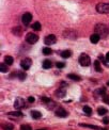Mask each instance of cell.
Segmentation results:
<instances>
[{"instance_id": "6da1fadb", "label": "cell", "mask_w": 109, "mask_h": 130, "mask_svg": "<svg viewBox=\"0 0 109 130\" xmlns=\"http://www.w3.org/2000/svg\"><path fill=\"white\" fill-rule=\"evenodd\" d=\"M94 31H95V33H97L102 37V39H105V37H107L109 34V29L104 24H97L94 28Z\"/></svg>"}, {"instance_id": "7a4b0ae2", "label": "cell", "mask_w": 109, "mask_h": 130, "mask_svg": "<svg viewBox=\"0 0 109 130\" xmlns=\"http://www.w3.org/2000/svg\"><path fill=\"white\" fill-rule=\"evenodd\" d=\"M79 63H80L81 66L87 67V66H89L90 65L91 59H90V57L88 55H87V53H81L80 57H79Z\"/></svg>"}, {"instance_id": "3957f363", "label": "cell", "mask_w": 109, "mask_h": 130, "mask_svg": "<svg viewBox=\"0 0 109 130\" xmlns=\"http://www.w3.org/2000/svg\"><path fill=\"white\" fill-rule=\"evenodd\" d=\"M96 11L102 14L109 13V3H99L96 5Z\"/></svg>"}, {"instance_id": "277c9868", "label": "cell", "mask_w": 109, "mask_h": 130, "mask_svg": "<svg viewBox=\"0 0 109 130\" xmlns=\"http://www.w3.org/2000/svg\"><path fill=\"white\" fill-rule=\"evenodd\" d=\"M26 42L29 43V44H35V43L39 41V36L35 33H28L26 35Z\"/></svg>"}, {"instance_id": "5b68a950", "label": "cell", "mask_w": 109, "mask_h": 130, "mask_svg": "<svg viewBox=\"0 0 109 130\" xmlns=\"http://www.w3.org/2000/svg\"><path fill=\"white\" fill-rule=\"evenodd\" d=\"M56 42H57V37L54 36L53 34L47 35L45 39H44V43H45L47 46H51V45H53V44H56Z\"/></svg>"}, {"instance_id": "8992f818", "label": "cell", "mask_w": 109, "mask_h": 130, "mask_svg": "<svg viewBox=\"0 0 109 130\" xmlns=\"http://www.w3.org/2000/svg\"><path fill=\"white\" fill-rule=\"evenodd\" d=\"M31 65H32V61H31V59H29V58H26L20 62V66L24 70H28L31 67Z\"/></svg>"}, {"instance_id": "52a82bcc", "label": "cell", "mask_w": 109, "mask_h": 130, "mask_svg": "<svg viewBox=\"0 0 109 130\" xmlns=\"http://www.w3.org/2000/svg\"><path fill=\"white\" fill-rule=\"evenodd\" d=\"M24 107H25V100L23 98L18 97V98L15 99V102H14V108L15 109H23Z\"/></svg>"}, {"instance_id": "ba28073f", "label": "cell", "mask_w": 109, "mask_h": 130, "mask_svg": "<svg viewBox=\"0 0 109 130\" xmlns=\"http://www.w3.org/2000/svg\"><path fill=\"white\" fill-rule=\"evenodd\" d=\"M31 19H32V15L30 14V13H25L24 15H23V17H21V20H23V23H24V25L25 26H28L29 25V23L31 21Z\"/></svg>"}, {"instance_id": "9c48e42d", "label": "cell", "mask_w": 109, "mask_h": 130, "mask_svg": "<svg viewBox=\"0 0 109 130\" xmlns=\"http://www.w3.org/2000/svg\"><path fill=\"white\" fill-rule=\"evenodd\" d=\"M63 86H64V83H62V84H61V88H59V89L57 90V92H56V96H57V97H60V98H62V97H64L65 94H66V89H64Z\"/></svg>"}, {"instance_id": "30bf717a", "label": "cell", "mask_w": 109, "mask_h": 130, "mask_svg": "<svg viewBox=\"0 0 109 130\" xmlns=\"http://www.w3.org/2000/svg\"><path fill=\"white\" fill-rule=\"evenodd\" d=\"M56 115L58 117H66L69 115V113L65 111L63 108H58V109L56 110Z\"/></svg>"}, {"instance_id": "8fae6325", "label": "cell", "mask_w": 109, "mask_h": 130, "mask_svg": "<svg viewBox=\"0 0 109 130\" xmlns=\"http://www.w3.org/2000/svg\"><path fill=\"white\" fill-rule=\"evenodd\" d=\"M100 40H101V36L97 33H94V34H92L90 36V42L92 43V44H97Z\"/></svg>"}, {"instance_id": "7c38bea8", "label": "cell", "mask_w": 109, "mask_h": 130, "mask_svg": "<svg viewBox=\"0 0 109 130\" xmlns=\"http://www.w3.org/2000/svg\"><path fill=\"white\" fill-rule=\"evenodd\" d=\"M80 127H86V128H91V129H95V130H106L104 128H101V127H96V126H92L89 125V124H79Z\"/></svg>"}, {"instance_id": "4fadbf2b", "label": "cell", "mask_w": 109, "mask_h": 130, "mask_svg": "<svg viewBox=\"0 0 109 130\" xmlns=\"http://www.w3.org/2000/svg\"><path fill=\"white\" fill-rule=\"evenodd\" d=\"M9 116H14V117H21L23 116V113L20 111H12V112H8Z\"/></svg>"}, {"instance_id": "5bb4252c", "label": "cell", "mask_w": 109, "mask_h": 130, "mask_svg": "<svg viewBox=\"0 0 109 130\" xmlns=\"http://www.w3.org/2000/svg\"><path fill=\"white\" fill-rule=\"evenodd\" d=\"M31 116L34 118V120H39V118L42 117V114H41V112L39 111H31Z\"/></svg>"}, {"instance_id": "9a60e30c", "label": "cell", "mask_w": 109, "mask_h": 130, "mask_svg": "<svg viewBox=\"0 0 109 130\" xmlns=\"http://www.w3.org/2000/svg\"><path fill=\"white\" fill-rule=\"evenodd\" d=\"M71 56H72V51H70V50H64L61 52V57L63 59H69Z\"/></svg>"}, {"instance_id": "2e32d148", "label": "cell", "mask_w": 109, "mask_h": 130, "mask_svg": "<svg viewBox=\"0 0 109 130\" xmlns=\"http://www.w3.org/2000/svg\"><path fill=\"white\" fill-rule=\"evenodd\" d=\"M67 77H69L70 79L74 80V81H80V80H81V78L79 77V76L75 75V74H69V75H67Z\"/></svg>"}, {"instance_id": "e0dca14e", "label": "cell", "mask_w": 109, "mask_h": 130, "mask_svg": "<svg viewBox=\"0 0 109 130\" xmlns=\"http://www.w3.org/2000/svg\"><path fill=\"white\" fill-rule=\"evenodd\" d=\"M94 68H95L96 72H99V73L103 72V69H102V66H101V63H100V61H95V62H94Z\"/></svg>"}, {"instance_id": "ac0fdd59", "label": "cell", "mask_w": 109, "mask_h": 130, "mask_svg": "<svg viewBox=\"0 0 109 130\" xmlns=\"http://www.w3.org/2000/svg\"><path fill=\"white\" fill-rule=\"evenodd\" d=\"M13 58L11 57V56H7L4 58V62H5V64H8V65H12L13 64Z\"/></svg>"}, {"instance_id": "d6986e66", "label": "cell", "mask_w": 109, "mask_h": 130, "mask_svg": "<svg viewBox=\"0 0 109 130\" xmlns=\"http://www.w3.org/2000/svg\"><path fill=\"white\" fill-rule=\"evenodd\" d=\"M50 67H51V62L49 60H45L44 62H43V68L48 69V68H50Z\"/></svg>"}, {"instance_id": "ffe728a7", "label": "cell", "mask_w": 109, "mask_h": 130, "mask_svg": "<svg viewBox=\"0 0 109 130\" xmlns=\"http://www.w3.org/2000/svg\"><path fill=\"white\" fill-rule=\"evenodd\" d=\"M13 129H14V126L12 124H10V123L3 124V130H13Z\"/></svg>"}, {"instance_id": "44dd1931", "label": "cell", "mask_w": 109, "mask_h": 130, "mask_svg": "<svg viewBox=\"0 0 109 130\" xmlns=\"http://www.w3.org/2000/svg\"><path fill=\"white\" fill-rule=\"evenodd\" d=\"M8 64H5V63H2L1 65H0V72L1 73H7L8 72V66H7Z\"/></svg>"}, {"instance_id": "7402d4cb", "label": "cell", "mask_w": 109, "mask_h": 130, "mask_svg": "<svg viewBox=\"0 0 109 130\" xmlns=\"http://www.w3.org/2000/svg\"><path fill=\"white\" fill-rule=\"evenodd\" d=\"M83 110H84V112L86 113V114H88V115H90L91 113H92V109H91L89 106H85V107L83 108Z\"/></svg>"}, {"instance_id": "603a6c76", "label": "cell", "mask_w": 109, "mask_h": 130, "mask_svg": "<svg viewBox=\"0 0 109 130\" xmlns=\"http://www.w3.org/2000/svg\"><path fill=\"white\" fill-rule=\"evenodd\" d=\"M107 109H105V108H99V110H97V113H99L100 115H105L107 114Z\"/></svg>"}, {"instance_id": "cb8c5ba5", "label": "cell", "mask_w": 109, "mask_h": 130, "mask_svg": "<svg viewBox=\"0 0 109 130\" xmlns=\"http://www.w3.org/2000/svg\"><path fill=\"white\" fill-rule=\"evenodd\" d=\"M21 28H20V27H15V28L13 29V33L14 34H16V35H20L21 34Z\"/></svg>"}, {"instance_id": "d4e9b609", "label": "cell", "mask_w": 109, "mask_h": 130, "mask_svg": "<svg viewBox=\"0 0 109 130\" xmlns=\"http://www.w3.org/2000/svg\"><path fill=\"white\" fill-rule=\"evenodd\" d=\"M32 29H34L35 31L41 30V23H34L32 25Z\"/></svg>"}, {"instance_id": "484cf974", "label": "cell", "mask_w": 109, "mask_h": 130, "mask_svg": "<svg viewBox=\"0 0 109 130\" xmlns=\"http://www.w3.org/2000/svg\"><path fill=\"white\" fill-rule=\"evenodd\" d=\"M52 51H51V49H50V48L49 47H45V48H43V53H44V55H50V53H51Z\"/></svg>"}, {"instance_id": "4316f807", "label": "cell", "mask_w": 109, "mask_h": 130, "mask_svg": "<svg viewBox=\"0 0 109 130\" xmlns=\"http://www.w3.org/2000/svg\"><path fill=\"white\" fill-rule=\"evenodd\" d=\"M17 75H18V78H19L20 80H24V79H26V74H25V73H23V72H19Z\"/></svg>"}, {"instance_id": "83f0119b", "label": "cell", "mask_w": 109, "mask_h": 130, "mask_svg": "<svg viewBox=\"0 0 109 130\" xmlns=\"http://www.w3.org/2000/svg\"><path fill=\"white\" fill-rule=\"evenodd\" d=\"M20 130H32L31 127L29 125H21L20 126Z\"/></svg>"}, {"instance_id": "f1b7e54d", "label": "cell", "mask_w": 109, "mask_h": 130, "mask_svg": "<svg viewBox=\"0 0 109 130\" xmlns=\"http://www.w3.org/2000/svg\"><path fill=\"white\" fill-rule=\"evenodd\" d=\"M56 66H57V68H63V67L65 66V64H64L63 62H57Z\"/></svg>"}, {"instance_id": "f546056e", "label": "cell", "mask_w": 109, "mask_h": 130, "mask_svg": "<svg viewBox=\"0 0 109 130\" xmlns=\"http://www.w3.org/2000/svg\"><path fill=\"white\" fill-rule=\"evenodd\" d=\"M42 101L46 102V104H50V102H51L50 98H47V97H42Z\"/></svg>"}, {"instance_id": "4dcf8cb0", "label": "cell", "mask_w": 109, "mask_h": 130, "mask_svg": "<svg viewBox=\"0 0 109 130\" xmlns=\"http://www.w3.org/2000/svg\"><path fill=\"white\" fill-rule=\"evenodd\" d=\"M103 122H104V124H109V116H105L103 118Z\"/></svg>"}, {"instance_id": "1f68e13d", "label": "cell", "mask_w": 109, "mask_h": 130, "mask_svg": "<svg viewBox=\"0 0 109 130\" xmlns=\"http://www.w3.org/2000/svg\"><path fill=\"white\" fill-rule=\"evenodd\" d=\"M34 100H35L34 97H32V96H30L29 98H28V101H29V102H34Z\"/></svg>"}, {"instance_id": "d6a6232c", "label": "cell", "mask_w": 109, "mask_h": 130, "mask_svg": "<svg viewBox=\"0 0 109 130\" xmlns=\"http://www.w3.org/2000/svg\"><path fill=\"white\" fill-rule=\"evenodd\" d=\"M106 61H107V63H109V52H107V55H106Z\"/></svg>"}, {"instance_id": "836d02e7", "label": "cell", "mask_w": 109, "mask_h": 130, "mask_svg": "<svg viewBox=\"0 0 109 130\" xmlns=\"http://www.w3.org/2000/svg\"><path fill=\"white\" fill-rule=\"evenodd\" d=\"M37 130H45V129H37Z\"/></svg>"}, {"instance_id": "e575fe53", "label": "cell", "mask_w": 109, "mask_h": 130, "mask_svg": "<svg viewBox=\"0 0 109 130\" xmlns=\"http://www.w3.org/2000/svg\"><path fill=\"white\" fill-rule=\"evenodd\" d=\"M107 84H108V85H109V81H108V83H107Z\"/></svg>"}]
</instances>
